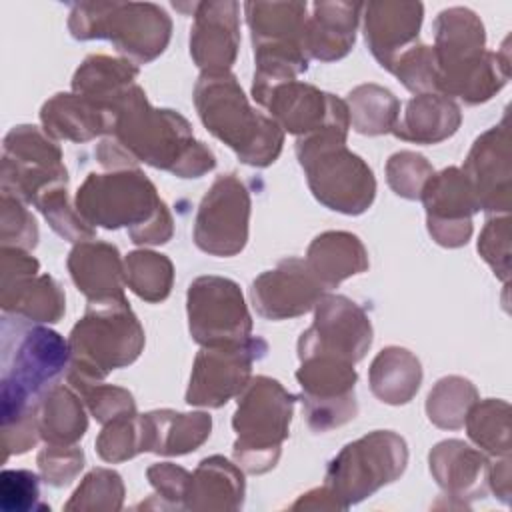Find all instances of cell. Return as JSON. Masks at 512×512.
I'll use <instances>...</instances> for the list:
<instances>
[{
  "label": "cell",
  "mask_w": 512,
  "mask_h": 512,
  "mask_svg": "<svg viewBox=\"0 0 512 512\" xmlns=\"http://www.w3.org/2000/svg\"><path fill=\"white\" fill-rule=\"evenodd\" d=\"M96 158L114 170L144 162L180 178H200L216 166L212 150L194 140L188 120L150 106L138 84L114 104L110 134L96 148Z\"/></svg>",
  "instance_id": "obj_1"
},
{
  "label": "cell",
  "mask_w": 512,
  "mask_h": 512,
  "mask_svg": "<svg viewBox=\"0 0 512 512\" xmlns=\"http://www.w3.org/2000/svg\"><path fill=\"white\" fill-rule=\"evenodd\" d=\"M68 342L54 330L4 314L2 318V430L38 426V408L68 370Z\"/></svg>",
  "instance_id": "obj_2"
},
{
  "label": "cell",
  "mask_w": 512,
  "mask_h": 512,
  "mask_svg": "<svg viewBox=\"0 0 512 512\" xmlns=\"http://www.w3.org/2000/svg\"><path fill=\"white\" fill-rule=\"evenodd\" d=\"M482 20L468 8L442 10L434 20L436 92L464 104L490 100L508 80V56L488 52Z\"/></svg>",
  "instance_id": "obj_3"
},
{
  "label": "cell",
  "mask_w": 512,
  "mask_h": 512,
  "mask_svg": "<svg viewBox=\"0 0 512 512\" xmlns=\"http://www.w3.org/2000/svg\"><path fill=\"white\" fill-rule=\"evenodd\" d=\"M78 214L90 226L128 228L134 244H164L172 238V216L154 184L136 168L88 174L76 192Z\"/></svg>",
  "instance_id": "obj_4"
},
{
  "label": "cell",
  "mask_w": 512,
  "mask_h": 512,
  "mask_svg": "<svg viewBox=\"0 0 512 512\" xmlns=\"http://www.w3.org/2000/svg\"><path fill=\"white\" fill-rule=\"evenodd\" d=\"M194 104L202 124L250 166L272 164L284 142V130L256 112L230 72H202L194 86Z\"/></svg>",
  "instance_id": "obj_5"
},
{
  "label": "cell",
  "mask_w": 512,
  "mask_h": 512,
  "mask_svg": "<svg viewBox=\"0 0 512 512\" xmlns=\"http://www.w3.org/2000/svg\"><path fill=\"white\" fill-rule=\"evenodd\" d=\"M68 384L78 390L104 380L110 370L132 364L144 348V330L128 300L88 302L68 338Z\"/></svg>",
  "instance_id": "obj_6"
},
{
  "label": "cell",
  "mask_w": 512,
  "mask_h": 512,
  "mask_svg": "<svg viewBox=\"0 0 512 512\" xmlns=\"http://www.w3.org/2000/svg\"><path fill=\"white\" fill-rule=\"evenodd\" d=\"M346 134L322 130L296 140V156L306 172L314 198L342 214L366 212L376 196L370 166L346 148Z\"/></svg>",
  "instance_id": "obj_7"
},
{
  "label": "cell",
  "mask_w": 512,
  "mask_h": 512,
  "mask_svg": "<svg viewBox=\"0 0 512 512\" xmlns=\"http://www.w3.org/2000/svg\"><path fill=\"white\" fill-rule=\"evenodd\" d=\"M76 40H110L134 64L158 58L172 34L170 16L152 2H80L68 18Z\"/></svg>",
  "instance_id": "obj_8"
},
{
  "label": "cell",
  "mask_w": 512,
  "mask_h": 512,
  "mask_svg": "<svg viewBox=\"0 0 512 512\" xmlns=\"http://www.w3.org/2000/svg\"><path fill=\"white\" fill-rule=\"evenodd\" d=\"M296 396L278 380L268 376L250 378L238 394V406L232 418L236 432L234 460L250 474H262L274 468L280 458L282 442L288 438Z\"/></svg>",
  "instance_id": "obj_9"
},
{
  "label": "cell",
  "mask_w": 512,
  "mask_h": 512,
  "mask_svg": "<svg viewBox=\"0 0 512 512\" xmlns=\"http://www.w3.org/2000/svg\"><path fill=\"white\" fill-rule=\"evenodd\" d=\"M408 462L402 436L390 430H374L346 444L328 464L326 484L342 508L396 480Z\"/></svg>",
  "instance_id": "obj_10"
},
{
  "label": "cell",
  "mask_w": 512,
  "mask_h": 512,
  "mask_svg": "<svg viewBox=\"0 0 512 512\" xmlns=\"http://www.w3.org/2000/svg\"><path fill=\"white\" fill-rule=\"evenodd\" d=\"M2 192L34 204L48 192L68 186L58 144L38 126H14L2 144Z\"/></svg>",
  "instance_id": "obj_11"
},
{
  "label": "cell",
  "mask_w": 512,
  "mask_h": 512,
  "mask_svg": "<svg viewBox=\"0 0 512 512\" xmlns=\"http://www.w3.org/2000/svg\"><path fill=\"white\" fill-rule=\"evenodd\" d=\"M356 378L354 364L342 358L326 354L300 358L296 380L302 388L306 422L314 432L338 428L356 416Z\"/></svg>",
  "instance_id": "obj_12"
},
{
  "label": "cell",
  "mask_w": 512,
  "mask_h": 512,
  "mask_svg": "<svg viewBox=\"0 0 512 512\" xmlns=\"http://www.w3.org/2000/svg\"><path fill=\"white\" fill-rule=\"evenodd\" d=\"M188 326L200 346H224L250 338L252 318L236 282L200 276L188 288Z\"/></svg>",
  "instance_id": "obj_13"
},
{
  "label": "cell",
  "mask_w": 512,
  "mask_h": 512,
  "mask_svg": "<svg viewBox=\"0 0 512 512\" xmlns=\"http://www.w3.org/2000/svg\"><path fill=\"white\" fill-rule=\"evenodd\" d=\"M262 338H246L224 346H202L196 354L186 402L190 406L220 408L250 382L254 360L266 354Z\"/></svg>",
  "instance_id": "obj_14"
},
{
  "label": "cell",
  "mask_w": 512,
  "mask_h": 512,
  "mask_svg": "<svg viewBox=\"0 0 512 512\" xmlns=\"http://www.w3.org/2000/svg\"><path fill=\"white\" fill-rule=\"evenodd\" d=\"M250 194L236 174L214 180L200 202L194 222V242L212 256H234L248 242Z\"/></svg>",
  "instance_id": "obj_15"
},
{
  "label": "cell",
  "mask_w": 512,
  "mask_h": 512,
  "mask_svg": "<svg viewBox=\"0 0 512 512\" xmlns=\"http://www.w3.org/2000/svg\"><path fill=\"white\" fill-rule=\"evenodd\" d=\"M372 344L368 314L346 296L324 294L316 304L314 324L298 340V358L336 356L356 364Z\"/></svg>",
  "instance_id": "obj_16"
},
{
  "label": "cell",
  "mask_w": 512,
  "mask_h": 512,
  "mask_svg": "<svg viewBox=\"0 0 512 512\" xmlns=\"http://www.w3.org/2000/svg\"><path fill=\"white\" fill-rule=\"evenodd\" d=\"M270 118L286 132L298 138L322 130L348 132L350 118L346 102L318 90L312 84L288 80L274 86L262 100Z\"/></svg>",
  "instance_id": "obj_17"
},
{
  "label": "cell",
  "mask_w": 512,
  "mask_h": 512,
  "mask_svg": "<svg viewBox=\"0 0 512 512\" xmlns=\"http://www.w3.org/2000/svg\"><path fill=\"white\" fill-rule=\"evenodd\" d=\"M430 236L446 248L464 246L472 236V214L478 212L476 194L456 166L432 174L422 188Z\"/></svg>",
  "instance_id": "obj_18"
},
{
  "label": "cell",
  "mask_w": 512,
  "mask_h": 512,
  "mask_svg": "<svg viewBox=\"0 0 512 512\" xmlns=\"http://www.w3.org/2000/svg\"><path fill=\"white\" fill-rule=\"evenodd\" d=\"M324 292L306 260L286 258L252 282L250 298L262 318L286 320L312 310Z\"/></svg>",
  "instance_id": "obj_19"
},
{
  "label": "cell",
  "mask_w": 512,
  "mask_h": 512,
  "mask_svg": "<svg viewBox=\"0 0 512 512\" xmlns=\"http://www.w3.org/2000/svg\"><path fill=\"white\" fill-rule=\"evenodd\" d=\"M462 172L480 210L488 214L510 212V134L506 122L476 138Z\"/></svg>",
  "instance_id": "obj_20"
},
{
  "label": "cell",
  "mask_w": 512,
  "mask_h": 512,
  "mask_svg": "<svg viewBox=\"0 0 512 512\" xmlns=\"http://www.w3.org/2000/svg\"><path fill=\"white\" fill-rule=\"evenodd\" d=\"M240 4L194 2L190 56L202 72H230L240 44Z\"/></svg>",
  "instance_id": "obj_21"
},
{
  "label": "cell",
  "mask_w": 512,
  "mask_h": 512,
  "mask_svg": "<svg viewBox=\"0 0 512 512\" xmlns=\"http://www.w3.org/2000/svg\"><path fill=\"white\" fill-rule=\"evenodd\" d=\"M362 12L366 44L378 64L390 72L400 54L416 44L424 6L420 2H368Z\"/></svg>",
  "instance_id": "obj_22"
},
{
  "label": "cell",
  "mask_w": 512,
  "mask_h": 512,
  "mask_svg": "<svg viewBox=\"0 0 512 512\" xmlns=\"http://www.w3.org/2000/svg\"><path fill=\"white\" fill-rule=\"evenodd\" d=\"M68 270L76 288L88 302L122 300L124 262L116 246L100 240L78 242L68 256Z\"/></svg>",
  "instance_id": "obj_23"
},
{
  "label": "cell",
  "mask_w": 512,
  "mask_h": 512,
  "mask_svg": "<svg viewBox=\"0 0 512 512\" xmlns=\"http://www.w3.org/2000/svg\"><path fill=\"white\" fill-rule=\"evenodd\" d=\"M362 6L358 2H316L304 24L306 56L322 62L344 58L354 46Z\"/></svg>",
  "instance_id": "obj_24"
},
{
  "label": "cell",
  "mask_w": 512,
  "mask_h": 512,
  "mask_svg": "<svg viewBox=\"0 0 512 512\" xmlns=\"http://www.w3.org/2000/svg\"><path fill=\"white\" fill-rule=\"evenodd\" d=\"M44 132L50 138L88 142L96 136L110 134L112 116L106 108L76 92L56 94L40 110Z\"/></svg>",
  "instance_id": "obj_25"
},
{
  "label": "cell",
  "mask_w": 512,
  "mask_h": 512,
  "mask_svg": "<svg viewBox=\"0 0 512 512\" xmlns=\"http://www.w3.org/2000/svg\"><path fill=\"white\" fill-rule=\"evenodd\" d=\"M430 472L450 496L482 498L488 482V460L462 440H444L428 456Z\"/></svg>",
  "instance_id": "obj_26"
},
{
  "label": "cell",
  "mask_w": 512,
  "mask_h": 512,
  "mask_svg": "<svg viewBox=\"0 0 512 512\" xmlns=\"http://www.w3.org/2000/svg\"><path fill=\"white\" fill-rule=\"evenodd\" d=\"M462 122L458 104L438 92L418 94L406 102L392 134L406 142L436 144L450 138Z\"/></svg>",
  "instance_id": "obj_27"
},
{
  "label": "cell",
  "mask_w": 512,
  "mask_h": 512,
  "mask_svg": "<svg viewBox=\"0 0 512 512\" xmlns=\"http://www.w3.org/2000/svg\"><path fill=\"white\" fill-rule=\"evenodd\" d=\"M144 452L180 456L196 450L210 436L212 418L206 412L180 414L154 410L140 416Z\"/></svg>",
  "instance_id": "obj_28"
},
{
  "label": "cell",
  "mask_w": 512,
  "mask_h": 512,
  "mask_svg": "<svg viewBox=\"0 0 512 512\" xmlns=\"http://www.w3.org/2000/svg\"><path fill=\"white\" fill-rule=\"evenodd\" d=\"M304 260L326 290L368 270V252L360 238L350 232H324L316 236Z\"/></svg>",
  "instance_id": "obj_29"
},
{
  "label": "cell",
  "mask_w": 512,
  "mask_h": 512,
  "mask_svg": "<svg viewBox=\"0 0 512 512\" xmlns=\"http://www.w3.org/2000/svg\"><path fill=\"white\" fill-rule=\"evenodd\" d=\"M306 2H246V22L250 26L254 50L260 48H304Z\"/></svg>",
  "instance_id": "obj_30"
},
{
  "label": "cell",
  "mask_w": 512,
  "mask_h": 512,
  "mask_svg": "<svg viewBox=\"0 0 512 512\" xmlns=\"http://www.w3.org/2000/svg\"><path fill=\"white\" fill-rule=\"evenodd\" d=\"M64 292L48 274H28L0 284L4 314L30 322H58L64 314Z\"/></svg>",
  "instance_id": "obj_31"
},
{
  "label": "cell",
  "mask_w": 512,
  "mask_h": 512,
  "mask_svg": "<svg viewBox=\"0 0 512 512\" xmlns=\"http://www.w3.org/2000/svg\"><path fill=\"white\" fill-rule=\"evenodd\" d=\"M244 476L238 466L222 456L204 458L194 470L184 508L234 510L242 504Z\"/></svg>",
  "instance_id": "obj_32"
},
{
  "label": "cell",
  "mask_w": 512,
  "mask_h": 512,
  "mask_svg": "<svg viewBox=\"0 0 512 512\" xmlns=\"http://www.w3.org/2000/svg\"><path fill=\"white\" fill-rule=\"evenodd\" d=\"M138 66L126 58L104 54L88 56L72 78V90L106 108L112 116L114 104L136 84Z\"/></svg>",
  "instance_id": "obj_33"
},
{
  "label": "cell",
  "mask_w": 512,
  "mask_h": 512,
  "mask_svg": "<svg viewBox=\"0 0 512 512\" xmlns=\"http://www.w3.org/2000/svg\"><path fill=\"white\" fill-rule=\"evenodd\" d=\"M372 394L386 404H406L414 398L422 382L420 360L406 348L388 346L370 366Z\"/></svg>",
  "instance_id": "obj_34"
},
{
  "label": "cell",
  "mask_w": 512,
  "mask_h": 512,
  "mask_svg": "<svg viewBox=\"0 0 512 512\" xmlns=\"http://www.w3.org/2000/svg\"><path fill=\"white\" fill-rule=\"evenodd\" d=\"M88 428V418L80 394L70 386L56 384L42 398L38 408V430L46 444H76Z\"/></svg>",
  "instance_id": "obj_35"
},
{
  "label": "cell",
  "mask_w": 512,
  "mask_h": 512,
  "mask_svg": "<svg viewBox=\"0 0 512 512\" xmlns=\"http://www.w3.org/2000/svg\"><path fill=\"white\" fill-rule=\"evenodd\" d=\"M350 126L366 136L392 132L400 116V100L378 84H362L346 98Z\"/></svg>",
  "instance_id": "obj_36"
},
{
  "label": "cell",
  "mask_w": 512,
  "mask_h": 512,
  "mask_svg": "<svg viewBox=\"0 0 512 512\" xmlns=\"http://www.w3.org/2000/svg\"><path fill=\"white\" fill-rule=\"evenodd\" d=\"M124 280L128 288L146 302L168 298L174 282L172 262L152 250H136L124 258Z\"/></svg>",
  "instance_id": "obj_37"
},
{
  "label": "cell",
  "mask_w": 512,
  "mask_h": 512,
  "mask_svg": "<svg viewBox=\"0 0 512 512\" xmlns=\"http://www.w3.org/2000/svg\"><path fill=\"white\" fill-rule=\"evenodd\" d=\"M468 436L486 452L494 456H508L510 452V406L502 400L488 398L474 402L466 414Z\"/></svg>",
  "instance_id": "obj_38"
},
{
  "label": "cell",
  "mask_w": 512,
  "mask_h": 512,
  "mask_svg": "<svg viewBox=\"0 0 512 512\" xmlns=\"http://www.w3.org/2000/svg\"><path fill=\"white\" fill-rule=\"evenodd\" d=\"M478 400V392L470 380L462 376H446L436 382L426 400V414L432 424L446 430L464 426L470 406Z\"/></svg>",
  "instance_id": "obj_39"
},
{
  "label": "cell",
  "mask_w": 512,
  "mask_h": 512,
  "mask_svg": "<svg viewBox=\"0 0 512 512\" xmlns=\"http://www.w3.org/2000/svg\"><path fill=\"white\" fill-rule=\"evenodd\" d=\"M122 498V478L114 470L96 468L72 494L66 510H118L122 506Z\"/></svg>",
  "instance_id": "obj_40"
},
{
  "label": "cell",
  "mask_w": 512,
  "mask_h": 512,
  "mask_svg": "<svg viewBox=\"0 0 512 512\" xmlns=\"http://www.w3.org/2000/svg\"><path fill=\"white\" fill-rule=\"evenodd\" d=\"M96 452L106 462H122L144 452L140 416L134 412L104 424L96 438Z\"/></svg>",
  "instance_id": "obj_41"
},
{
  "label": "cell",
  "mask_w": 512,
  "mask_h": 512,
  "mask_svg": "<svg viewBox=\"0 0 512 512\" xmlns=\"http://www.w3.org/2000/svg\"><path fill=\"white\" fill-rule=\"evenodd\" d=\"M36 208L44 214L50 228L70 242H84L94 238V228L78 214L76 206L68 202L66 186L56 188L36 202Z\"/></svg>",
  "instance_id": "obj_42"
},
{
  "label": "cell",
  "mask_w": 512,
  "mask_h": 512,
  "mask_svg": "<svg viewBox=\"0 0 512 512\" xmlns=\"http://www.w3.org/2000/svg\"><path fill=\"white\" fill-rule=\"evenodd\" d=\"M434 174L430 162L416 152L402 150L388 158L386 162V180L394 194L406 200H418L424 184Z\"/></svg>",
  "instance_id": "obj_43"
},
{
  "label": "cell",
  "mask_w": 512,
  "mask_h": 512,
  "mask_svg": "<svg viewBox=\"0 0 512 512\" xmlns=\"http://www.w3.org/2000/svg\"><path fill=\"white\" fill-rule=\"evenodd\" d=\"M0 240L2 246L32 250L38 242V226L24 202L12 194L0 196Z\"/></svg>",
  "instance_id": "obj_44"
},
{
  "label": "cell",
  "mask_w": 512,
  "mask_h": 512,
  "mask_svg": "<svg viewBox=\"0 0 512 512\" xmlns=\"http://www.w3.org/2000/svg\"><path fill=\"white\" fill-rule=\"evenodd\" d=\"M390 72L396 74L410 92H418V94L436 92L438 74H436V60H434L432 46L414 44L404 54H400V58L394 62Z\"/></svg>",
  "instance_id": "obj_45"
},
{
  "label": "cell",
  "mask_w": 512,
  "mask_h": 512,
  "mask_svg": "<svg viewBox=\"0 0 512 512\" xmlns=\"http://www.w3.org/2000/svg\"><path fill=\"white\" fill-rule=\"evenodd\" d=\"M80 394V398L86 402L90 414L102 422L108 424L114 418L126 416V414H134L136 412V404L134 398L128 390L112 386V384H88L76 390Z\"/></svg>",
  "instance_id": "obj_46"
},
{
  "label": "cell",
  "mask_w": 512,
  "mask_h": 512,
  "mask_svg": "<svg viewBox=\"0 0 512 512\" xmlns=\"http://www.w3.org/2000/svg\"><path fill=\"white\" fill-rule=\"evenodd\" d=\"M0 506L4 512L46 510V506L40 504L38 476L30 470H2Z\"/></svg>",
  "instance_id": "obj_47"
},
{
  "label": "cell",
  "mask_w": 512,
  "mask_h": 512,
  "mask_svg": "<svg viewBox=\"0 0 512 512\" xmlns=\"http://www.w3.org/2000/svg\"><path fill=\"white\" fill-rule=\"evenodd\" d=\"M84 454L74 444L70 446H54L46 444V448L38 454V468L46 484L62 488L68 486L82 470Z\"/></svg>",
  "instance_id": "obj_48"
},
{
  "label": "cell",
  "mask_w": 512,
  "mask_h": 512,
  "mask_svg": "<svg viewBox=\"0 0 512 512\" xmlns=\"http://www.w3.org/2000/svg\"><path fill=\"white\" fill-rule=\"evenodd\" d=\"M480 256L490 264L496 276L508 280V262H510V218L504 214L502 218L494 216L486 222L480 240H478Z\"/></svg>",
  "instance_id": "obj_49"
},
{
  "label": "cell",
  "mask_w": 512,
  "mask_h": 512,
  "mask_svg": "<svg viewBox=\"0 0 512 512\" xmlns=\"http://www.w3.org/2000/svg\"><path fill=\"white\" fill-rule=\"evenodd\" d=\"M190 478H192L190 472H186L184 468H180L172 462H162V464H154L148 468L150 484L156 488V492L162 498L172 500L174 506H184L180 500L186 502Z\"/></svg>",
  "instance_id": "obj_50"
}]
</instances>
